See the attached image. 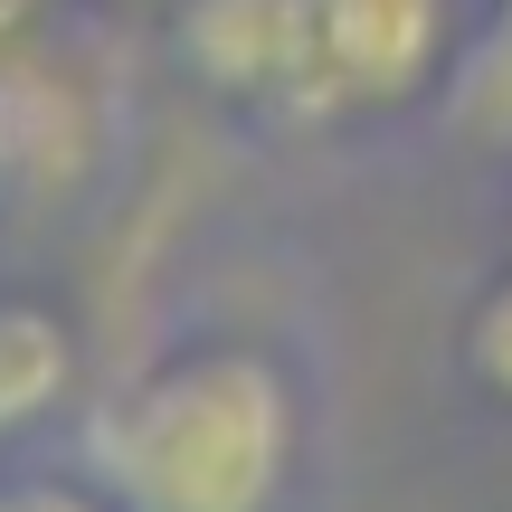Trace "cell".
<instances>
[{
    "mask_svg": "<svg viewBox=\"0 0 512 512\" xmlns=\"http://www.w3.org/2000/svg\"><path fill=\"white\" fill-rule=\"evenodd\" d=\"M465 370H475V389H494L512 408V275L484 285V304L465 313Z\"/></svg>",
    "mask_w": 512,
    "mask_h": 512,
    "instance_id": "52a82bcc",
    "label": "cell"
},
{
    "mask_svg": "<svg viewBox=\"0 0 512 512\" xmlns=\"http://www.w3.org/2000/svg\"><path fill=\"white\" fill-rule=\"evenodd\" d=\"M0 512H114L105 484H67V475H19L0 484Z\"/></svg>",
    "mask_w": 512,
    "mask_h": 512,
    "instance_id": "ba28073f",
    "label": "cell"
},
{
    "mask_svg": "<svg viewBox=\"0 0 512 512\" xmlns=\"http://www.w3.org/2000/svg\"><path fill=\"white\" fill-rule=\"evenodd\" d=\"M114 512H275L294 484V380L247 342L152 361L95 418Z\"/></svg>",
    "mask_w": 512,
    "mask_h": 512,
    "instance_id": "6da1fadb",
    "label": "cell"
},
{
    "mask_svg": "<svg viewBox=\"0 0 512 512\" xmlns=\"http://www.w3.org/2000/svg\"><path fill=\"white\" fill-rule=\"evenodd\" d=\"M323 114H399L446 67V0H313Z\"/></svg>",
    "mask_w": 512,
    "mask_h": 512,
    "instance_id": "7a4b0ae2",
    "label": "cell"
},
{
    "mask_svg": "<svg viewBox=\"0 0 512 512\" xmlns=\"http://www.w3.org/2000/svg\"><path fill=\"white\" fill-rule=\"evenodd\" d=\"M181 57L209 95L275 114H323L313 0H181Z\"/></svg>",
    "mask_w": 512,
    "mask_h": 512,
    "instance_id": "3957f363",
    "label": "cell"
},
{
    "mask_svg": "<svg viewBox=\"0 0 512 512\" xmlns=\"http://www.w3.org/2000/svg\"><path fill=\"white\" fill-rule=\"evenodd\" d=\"M67 323H57L48 304H19V294H0V437H19V427H38L57 399H67Z\"/></svg>",
    "mask_w": 512,
    "mask_h": 512,
    "instance_id": "5b68a950",
    "label": "cell"
},
{
    "mask_svg": "<svg viewBox=\"0 0 512 512\" xmlns=\"http://www.w3.org/2000/svg\"><path fill=\"white\" fill-rule=\"evenodd\" d=\"M86 162H95V105H86V86H76L67 67H48V57H29V48H0V171L57 190V181H76Z\"/></svg>",
    "mask_w": 512,
    "mask_h": 512,
    "instance_id": "277c9868",
    "label": "cell"
},
{
    "mask_svg": "<svg viewBox=\"0 0 512 512\" xmlns=\"http://www.w3.org/2000/svg\"><path fill=\"white\" fill-rule=\"evenodd\" d=\"M456 124L484 133V143H512V0H494L484 38L456 67Z\"/></svg>",
    "mask_w": 512,
    "mask_h": 512,
    "instance_id": "8992f818",
    "label": "cell"
}]
</instances>
